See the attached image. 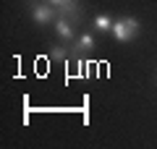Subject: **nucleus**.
Here are the masks:
<instances>
[{"label":"nucleus","instance_id":"f257e3e1","mask_svg":"<svg viewBox=\"0 0 157 149\" xmlns=\"http://www.w3.org/2000/svg\"><path fill=\"white\" fill-rule=\"evenodd\" d=\"M110 34H113V39H115V42H121V44L134 42V39L141 34V24H139V18H134V16H121V18H113Z\"/></svg>","mask_w":157,"mask_h":149},{"label":"nucleus","instance_id":"f03ea898","mask_svg":"<svg viewBox=\"0 0 157 149\" xmlns=\"http://www.w3.org/2000/svg\"><path fill=\"white\" fill-rule=\"evenodd\" d=\"M29 13H32V21L37 24V26H50L58 18V8L52 6L50 0H37V3H32Z\"/></svg>","mask_w":157,"mask_h":149},{"label":"nucleus","instance_id":"7ed1b4c3","mask_svg":"<svg viewBox=\"0 0 157 149\" xmlns=\"http://www.w3.org/2000/svg\"><path fill=\"white\" fill-rule=\"evenodd\" d=\"M52 29H55V37L60 39V42H66V44H73V39L78 37V34H76V24H73L71 18H63V16L55 18Z\"/></svg>","mask_w":157,"mask_h":149},{"label":"nucleus","instance_id":"20e7f679","mask_svg":"<svg viewBox=\"0 0 157 149\" xmlns=\"http://www.w3.org/2000/svg\"><path fill=\"white\" fill-rule=\"evenodd\" d=\"M94 47H97V39H94V34H92V32H84V34H78V37L73 39V44H71L73 55H78V58L89 55V52H92Z\"/></svg>","mask_w":157,"mask_h":149},{"label":"nucleus","instance_id":"39448f33","mask_svg":"<svg viewBox=\"0 0 157 149\" xmlns=\"http://www.w3.org/2000/svg\"><path fill=\"white\" fill-rule=\"evenodd\" d=\"M71 55H73V50H68L66 42H58V44H52V47H47V58H50V63H66V66H68Z\"/></svg>","mask_w":157,"mask_h":149},{"label":"nucleus","instance_id":"423d86ee","mask_svg":"<svg viewBox=\"0 0 157 149\" xmlns=\"http://www.w3.org/2000/svg\"><path fill=\"white\" fill-rule=\"evenodd\" d=\"M110 26H113V18L105 16V13H97L94 21H92V29H94V32H100V34H107V32H110Z\"/></svg>","mask_w":157,"mask_h":149}]
</instances>
